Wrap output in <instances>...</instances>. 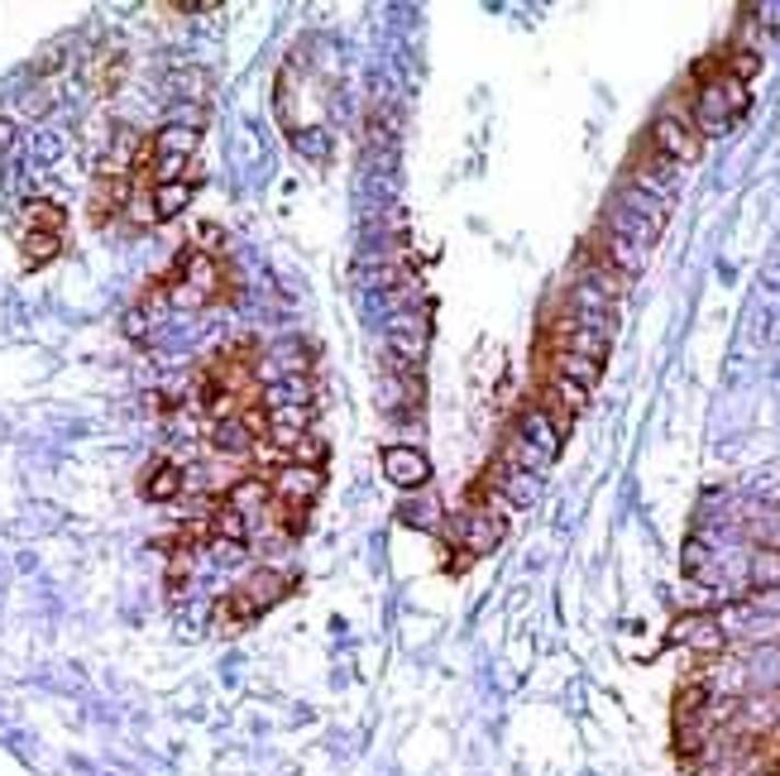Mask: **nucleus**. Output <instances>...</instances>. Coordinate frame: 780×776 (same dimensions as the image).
I'll list each match as a JSON object with an SVG mask.
<instances>
[{
    "instance_id": "nucleus-11",
    "label": "nucleus",
    "mask_w": 780,
    "mask_h": 776,
    "mask_svg": "<svg viewBox=\"0 0 780 776\" xmlns=\"http://www.w3.org/2000/svg\"><path fill=\"white\" fill-rule=\"evenodd\" d=\"M129 196H135V178H97V188H91V221L105 226L111 216L125 212Z\"/></svg>"
},
{
    "instance_id": "nucleus-17",
    "label": "nucleus",
    "mask_w": 780,
    "mask_h": 776,
    "mask_svg": "<svg viewBox=\"0 0 780 776\" xmlns=\"http://www.w3.org/2000/svg\"><path fill=\"white\" fill-rule=\"evenodd\" d=\"M129 68V58H125V48H101L97 58L87 63V77H91V91L97 97H111L115 87H121V77Z\"/></svg>"
},
{
    "instance_id": "nucleus-29",
    "label": "nucleus",
    "mask_w": 780,
    "mask_h": 776,
    "mask_svg": "<svg viewBox=\"0 0 780 776\" xmlns=\"http://www.w3.org/2000/svg\"><path fill=\"white\" fill-rule=\"evenodd\" d=\"M293 149L321 164V159H326V130H297V135H293Z\"/></svg>"
},
{
    "instance_id": "nucleus-23",
    "label": "nucleus",
    "mask_w": 780,
    "mask_h": 776,
    "mask_svg": "<svg viewBox=\"0 0 780 776\" xmlns=\"http://www.w3.org/2000/svg\"><path fill=\"white\" fill-rule=\"evenodd\" d=\"M240 589H245V595L259 604V609H269V604H278V599L287 595V589H293V581H287V575H278V571H259L255 581H249V585H240Z\"/></svg>"
},
{
    "instance_id": "nucleus-10",
    "label": "nucleus",
    "mask_w": 780,
    "mask_h": 776,
    "mask_svg": "<svg viewBox=\"0 0 780 776\" xmlns=\"http://www.w3.org/2000/svg\"><path fill=\"white\" fill-rule=\"evenodd\" d=\"M455 537L465 542L470 556H484L504 542V518L498 513H465V518H455Z\"/></svg>"
},
{
    "instance_id": "nucleus-6",
    "label": "nucleus",
    "mask_w": 780,
    "mask_h": 776,
    "mask_svg": "<svg viewBox=\"0 0 780 776\" xmlns=\"http://www.w3.org/2000/svg\"><path fill=\"white\" fill-rule=\"evenodd\" d=\"M383 475H388V484H398V490L417 494L431 484V460L421 446H388L383 451Z\"/></svg>"
},
{
    "instance_id": "nucleus-5",
    "label": "nucleus",
    "mask_w": 780,
    "mask_h": 776,
    "mask_svg": "<svg viewBox=\"0 0 780 776\" xmlns=\"http://www.w3.org/2000/svg\"><path fill=\"white\" fill-rule=\"evenodd\" d=\"M652 154H660V159H670L676 168H690L699 164V154H704V144H699L694 125H685L680 115H656L652 121Z\"/></svg>"
},
{
    "instance_id": "nucleus-4",
    "label": "nucleus",
    "mask_w": 780,
    "mask_h": 776,
    "mask_svg": "<svg viewBox=\"0 0 780 776\" xmlns=\"http://www.w3.org/2000/svg\"><path fill=\"white\" fill-rule=\"evenodd\" d=\"M168 307H182V312H196L206 307V302H216L221 293V265L211 249H188V255L178 259L173 279H168Z\"/></svg>"
},
{
    "instance_id": "nucleus-3",
    "label": "nucleus",
    "mask_w": 780,
    "mask_h": 776,
    "mask_svg": "<svg viewBox=\"0 0 780 776\" xmlns=\"http://www.w3.org/2000/svg\"><path fill=\"white\" fill-rule=\"evenodd\" d=\"M555 456H561V431H555V423L546 417V407H522L518 427H512V441H508V465L541 475Z\"/></svg>"
},
{
    "instance_id": "nucleus-22",
    "label": "nucleus",
    "mask_w": 780,
    "mask_h": 776,
    "mask_svg": "<svg viewBox=\"0 0 780 776\" xmlns=\"http://www.w3.org/2000/svg\"><path fill=\"white\" fill-rule=\"evenodd\" d=\"M206 522H211V542H221V547H249V532H255L240 513H230L226 504H221V513Z\"/></svg>"
},
{
    "instance_id": "nucleus-25",
    "label": "nucleus",
    "mask_w": 780,
    "mask_h": 776,
    "mask_svg": "<svg viewBox=\"0 0 780 776\" xmlns=\"http://www.w3.org/2000/svg\"><path fill=\"white\" fill-rule=\"evenodd\" d=\"M63 240L58 235H20V255H24V269H44L58 259Z\"/></svg>"
},
{
    "instance_id": "nucleus-30",
    "label": "nucleus",
    "mask_w": 780,
    "mask_h": 776,
    "mask_svg": "<svg viewBox=\"0 0 780 776\" xmlns=\"http://www.w3.org/2000/svg\"><path fill=\"white\" fill-rule=\"evenodd\" d=\"M15 144V121H0V149H10Z\"/></svg>"
},
{
    "instance_id": "nucleus-31",
    "label": "nucleus",
    "mask_w": 780,
    "mask_h": 776,
    "mask_svg": "<svg viewBox=\"0 0 780 776\" xmlns=\"http://www.w3.org/2000/svg\"><path fill=\"white\" fill-rule=\"evenodd\" d=\"M771 776H780V772H771Z\"/></svg>"
},
{
    "instance_id": "nucleus-9",
    "label": "nucleus",
    "mask_w": 780,
    "mask_h": 776,
    "mask_svg": "<svg viewBox=\"0 0 780 776\" xmlns=\"http://www.w3.org/2000/svg\"><path fill=\"white\" fill-rule=\"evenodd\" d=\"M312 431V403L302 407H278V413L263 417V441L278 446V451H293V446Z\"/></svg>"
},
{
    "instance_id": "nucleus-8",
    "label": "nucleus",
    "mask_w": 780,
    "mask_h": 776,
    "mask_svg": "<svg viewBox=\"0 0 780 776\" xmlns=\"http://www.w3.org/2000/svg\"><path fill=\"white\" fill-rule=\"evenodd\" d=\"M670 642H685V648L699 652V656H719L723 648H728V633L719 628V618L690 614V618H680V623L670 628Z\"/></svg>"
},
{
    "instance_id": "nucleus-15",
    "label": "nucleus",
    "mask_w": 780,
    "mask_h": 776,
    "mask_svg": "<svg viewBox=\"0 0 780 776\" xmlns=\"http://www.w3.org/2000/svg\"><path fill=\"white\" fill-rule=\"evenodd\" d=\"M211 446L226 456H249L255 451V417H226V423H211Z\"/></svg>"
},
{
    "instance_id": "nucleus-19",
    "label": "nucleus",
    "mask_w": 780,
    "mask_h": 776,
    "mask_svg": "<svg viewBox=\"0 0 780 776\" xmlns=\"http://www.w3.org/2000/svg\"><path fill=\"white\" fill-rule=\"evenodd\" d=\"M196 196V178H182V182H163V188L149 192V206H154V221H173L192 206Z\"/></svg>"
},
{
    "instance_id": "nucleus-18",
    "label": "nucleus",
    "mask_w": 780,
    "mask_h": 776,
    "mask_svg": "<svg viewBox=\"0 0 780 776\" xmlns=\"http://www.w3.org/2000/svg\"><path fill=\"white\" fill-rule=\"evenodd\" d=\"M182 484H188V475H182L178 460H158L149 475H144V498H149V504H173L182 494Z\"/></svg>"
},
{
    "instance_id": "nucleus-24",
    "label": "nucleus",
    "mask_w": 780,
    "mask_h": 776,
    "mask_svg": "<svg viewBox=\"0 0 780 776\" xmlns=\"http://www.w3.org/2000/svg\"><path fill=\"white\" fill-rule=\"evenodd\" d=\"M393 355L403 360V370L407 364H421V355H427V326L421 322L398 326V331H393Z\"/></svg>"
},
{
    "instance_id": "nucleus-1",
    "label": "nucleus",
    "mask_w": 780,
    "mask_h": 776,
    "mask_svg": "<svg viewBox=\"0 0 780 776\" xmlns=\"http://www.w3.org/2000/svg\"><path fill=\"white\" fill-rule=\"evenodd\" d=\"M747 106H751V91L719 68L694 91V135H728L747 115Z\"/></svg>"
},
{
    "instance_id": "nucleus-21",
    "label": "nucleus",
    "mask_w": 780,
    "mask_h": 776,
    "mask_svg": "<svg viewBox=\"0 0 780 776\" xmlns=\"http://www.w3.org/2000/svg\"><path fill=\"white\" fill-rule=\"evenodd\" d=\"M551 374H561V379H575L579 389H594V384H599V374H603V364L585 360V355H565V350H555V360H551Z\"/></svg>"
},
{
    "instance_id": "nucleus-16",
    "label": "nucleus",
    "mask_w": 780,
    "mask_h": 776,
    "mask_svg": "<svg viewBox=\"0 0 780 776\" xmlns=\"http://www.w3.org/2000/svg\"><path fill=\"white\" fill-rule=\"evenodd\" d=\"M494 494H504L512 508H532L536 498H541V475H532V470H518V465H504V470H498Z\"/></svg>"
},
{
    "instance_id": "nucleus-27",
    "label": "nucleus",
    "mask_w": 780,
    "mask_h": 776,
    "mask_svg": "<svg viewBox=\"0 0 780 776\" xmlns=\"http://www.w3.org/2000/svg\"><path fill=\"white\" fill-rule=\"evenodd\" d=\"M723 72H728L733 77V82H751V77H757L761 72V54H757V48H733V54H728V68H723Z\"/></svg>"
},
{
    "instance_id": "nucleus-13",
    "label": "nucleus",
    "mask_w": 780,
    "mask_h": 776,
    "mask_svg": "<svg viewBox=\"0 0 780 776\" xmlns=\"http://www.w3.org/2000/svg\"><path fill=\"white\" fill-rule=\"evenodd\" d=\"M608 346H613V336H603V331H594V326H561V336H555V350H565V355H585V360L594 364H603L608 360Z\"/></svg>"
},
{
    "instance_id": "nucleus-7",
    "label": "nucleus",
    "mask_w": 780,
    "mask_h": 776,
    "mask_svg": "<svg viewBox=\"0 0 780 776\" xmlns=\"http://www.w3.org/2000/svg\"><path fill=\"white\" fill-rule=\"evenodd\" d=\"M632 188L646 192L660 206H670L676 202V188H680V168L670 159H660V154H646V159L632 168Z\"/></svg>"
},
{
    "instance_id": "nucleus-14",
    "label": "nucleus",
    "mask_w": 780,
    "mask_h": 776,
    "mask_svg": "<svg viewBox=\"0 0 780 776\" xmlns=\"http://www.w3.org/2000/svg\"><path fill=\"white\" fill-rule=\"evenodd\" d=\"M263 504H273V490H269V480H259V475H245V480H235L230 490H226V508L240 513L245 522L259 518Z\"/></svg>"
},
{
    "instance_id": "nucleus-28",
    "label": "nucleus",
    "mask_w": 780,
    "mask_h": 776,
    "mask_svg": "<svg viewBox=\"0 0 780 776\" xmlns=\"http://www.w3.org/2000/svg\"><path fill=\"white\" fill-rule=\"evenodd\" d=\"M709 542H699V537H690V542H685V575H690V581H709Z\"/></svg>"
},
{
    "instance_id": "nucleus-2",
    "label": "nucleus",
    "mask_w": 780,
    "mask_h": 776,
    "mask_svg": "<svg viewBox=\"0 0 780 776\" xmlns=\"http://www.w3.org/2000/svg\"><path fill=\"white\" fill-rule=\"evenodd\" d=\"M666 212H670V206L652 202L646 192H637L632 182H623V188H618V196L608 202L603 230H613V235H623V240H632V245L652 249V245L660 240V230H666Z\"/></svg>"
},
{
    "instance_id": "nucleus-12",
    "label": "nucleus",
    "mask_w": 780,
    "mask_h": 776,
    "mask_svg": "<svg viewBox=\"0 0 780 776\" xmlns=\"http://www.w3.org/2000/svg\"><path fill=\"white\" fill-rule=\"evenodd\" d=\"M68 230V212H63L58 202H48V196H34V202H24L20 212V235H58Z\"/></svg>"
},
{
    "instance_id": "nucleus-20",
    "label": "nucleus",
    "mask_w": 780,
    "mask_h": 776,
    "mask_svg": "<svg viewBox=\"0 0 780 776\" xmlns=\"http://www.w3.org/2000/svg\"><path fill=\"white\" fill-rule=\"evenodd\" d=\"M747 585L751 589H780V551L776 547H757L751 551V561H747Z\"/></svg>"
},
{
    "instance_id": "nucleus-26",
    "label": "nucleus",
    "mask_w": 780,
    "mask_h": 776,
    "mask_svg": "<svg viewBox=\"0 0 780 776\" xmlns=\"http://www.w3.org/2000/svg\"><path fill=\"white\" fill-rule=\"evenodd\" d=\"M326 456H330V446L316 437V431H307L293 451H287V465H302V470H321L326 465Z\"/></svg>"
}]
</instances>
